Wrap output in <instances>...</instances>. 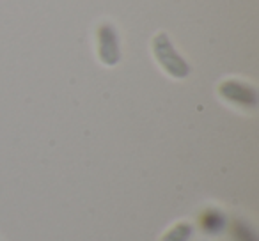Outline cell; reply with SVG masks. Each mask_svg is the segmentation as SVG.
I'll return each instance as SVG.
<instances>
[{
  "label": "cell",
  "instance_id": "6",
  "mask_svg": "<svg viewBox=\"0 0 259 241\" xmlns=\"http://www.w3.org/2000/svg\"><path fill=\"white\" fill-rule=\"evenodd\" d=\"M234 236H236L238 241H255L254 234H252L250 230H248V227L241 222H236V225H234Z\"/></svg>",
  "mask_w": 259,
  "mask_h": 241
},
{
  "label": "cell",
  "instance_id": "1",
  "mask_svg": "<svg viewBox=\"0 0 259 241\" xmlns=\"http://www.w3.org/2000/svg\"><path fill=\"white\" fill-rule=\"evenodd\" d=\"M153 55H155L156 62L162 66V69L172 78H187L190 75V66L188 62L178 54L174 48L172 41H170L167 32H156L151 41Z\"/></svg>",
  "mask_w": 259,
  "mask_h": 241
},
{
  "label": "cell",
  "instance_id": "3",
  "mask_svg": "<svg viewBox=\"0 0 259 241\" xmlns=\"http://www.w3.org/2000/svg\"><path fill=\"white\" fill-rule=\"evenodd\" d=\"M98 57L105 66L112 68L121 61V48H119L117 30L112 23H101L98 27Z\"/></svg>",
  "mask_w": 259,
  "mask_h": 241
},
{
  "label": "cell",
  "instance_id": "4",
  "mask_svg": "<svg viewBox=\"0 0 259 241\" xmlns=\"http://www.w3.org/2000/svg\"><path fill=\"white\" fill-rule=\"evenodd\" d=\"M201 225L204 227V230L215 234L224 229L226 218H224V215L219 211V209H208V211L201 216Z\"/></svg>",
  "mask_w": 259,
  "mask_h": 241
},
{
  "label": "cell",
  "instance_id": "5",
  "mask_svg": "<svg viewBox=\"0 0 259 241\" xmlns=\"http://www.w3.org/2000/svg\"><path fill=\"white\" fill-rule=\"evenodd\" d=\"M194 232V227L187 222H180L178 225H174L172 229H169L162 236L160 241H188Z\"/></svg>",
  "mask_w": 259,
  "mask_h": 241
},
{
  "label": "cell",
  "instance_id": "2",
  "mask_svg": "<svg viewBox=\"0 0 259 241\" xmlns=\"http://www.w3.org/2000/svg\"><path fill=\"white\" fill-rule=\"evenodd\" d=\"M219 94L227 103L236 105L243 110L257 108V92L252 85L240 80H224L219 85Z\"/></svg>",
  "mask_w": 259,
  "mask_h": 241
}]
</instances>
